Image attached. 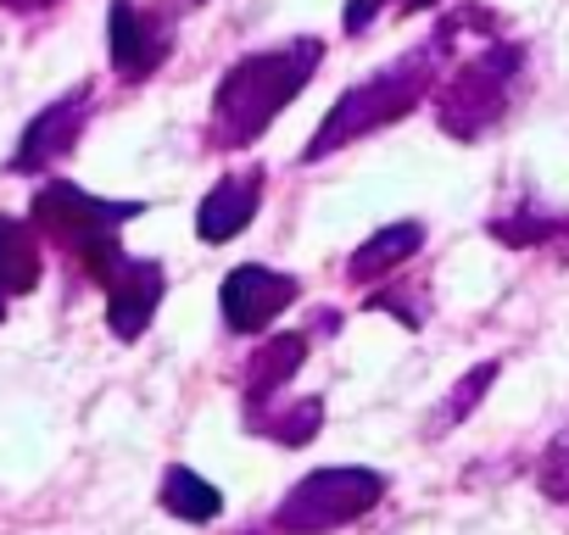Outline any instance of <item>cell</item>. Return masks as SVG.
Listing matches in <instances>:
<instances>
[{
	"mask_svg": "<svg viewBox=\"0 0 569 535\" xmlns=\"http://www.w3.org/2000/svg\"><path fill=\"white\" fill-rule=\"evenodd\" d=\"M96 285H101V296H107V330H112L123 346H134V341L151 330V319H157V307H162V296H168L162 262L129 256V251H118V256L101 268Z\"/></svg>",
	"mask_w": 569,
	"mask_h": 535,
	"instance_id": "6",
	"label": "cell"
},
{
	"mask_svg": "<svg viewBox=\"0 0 569 535\" xmlns=\"http://www.w3.org/2000/svg\"><path fill=\"white\" fill-rule=\"evenodd\" d=\"M257 206H262V168L229 173V179H218V184L201 195V206H196V234H201L207 245H223V240H234V234L257 218Z\"/></svg>",
	"mask_w": 569,
	"mask_h": 535,
	"instance_id": "10",
	"label": "cell"
},
{
	"mask_svg": "<svg viewBox=\"0 0 569 535\" xmlns=\"http://www.w3.org/2000/svg\"><path fill=\"white\" fill-rule=\"evenodd\" d=\"M157 502H162L179 524H212V518L223 513V491H218L212 480H201L196 468H168Z\"/></svg>",
	"mask_w": 569,
	"mask_h": 535,
	"instance_id": "16",
	"label": "cell"
},
{
	"mask_svg": "<svg viewBox=\"0 0 569 535\" xmlns=\"http://www.w3.org/2000/svg\"><path fill=\"white\" fill-rule=\"evenodd\" d=\"M90 112H96V84H73L62 101H51L29 129H23V140H18V151H12V173H51L57 162H68L73 151H79V140H84V129H90Z\"/></svg>",
	"mask_w": 569,
	"mask_h": 535,
	"instance_id": "7",
	"label": "cell"
},
{
	"mask_svg": "<svg viewBox=\"0 0 569 535\" xmlns=\"http://www.w3.org/2000/svg\"><path fill=\"white\" fill-rule=\"evenodd\" d=\"M0 7H7V12H51L57 0H0Z\"/></svg>",
	"mask_w": 569,
	"mask_h": 535,
	"instance_id": "21",
	"label": "cell"
},
{
	"mask_svg": "<svg viewBox=\"0 0 569 535\" xmlns=\"http://www.w3.org/2000/svg\"><path fill=\"white\" fill-rule=\"evenodd\" d=\"M246 430L251 435H268L273 446H308L319 430H325V402L319 396H297V402H257L246 407Z\"/></svg>",
	"mask_w": 569,
	"mask_h": 535,
	"instance_id": "14",
	"label": "cell"
},
{
	"mask_svg": "<svg viewBox=\"0 0 569 535\" xmlns=\"http://www.w3.org/2000/svg\"><path fill=\"white\" fill-rule=\"evenodd\" d=\"M497 374H502V363H497V357H491V363H475V369H469V374H463V380H458V385H452L447 396H441V407L430 413L425 435L436 441V435L458 430V424H463V418H469V413H475V407L486 402V391L497 385Z\"/></svg>",
	"mask_w": 569,
	"mask_h": 535,
	"instance_id": "17",
	"label": "cell"
},
{
	"mask_svg": "<svg viewBox=\"0 0 569 535\" xmlns=\"http://www.w3.org/2000/svg\"><path fill=\"white\" fill-rule=\"evenodd\" d=\"M308 341H313L308 330H284V335H268V341L246 357V369H240V396H246V407L273 402L284 385L302 374V363H308Z\"/></svg>",
	"mask_w": 569,
	"mask_h": 535,
	"instance_id": "11",
	"label": "cell"
},
{
	"mask_svg": "<svg viewBox=\"0 0 569 535\" xmlns=\"http://www.w3.org/2000/svg\"><path fill=\"white\" fill-rule=\"evenodd\" d=\"M430 7H441V0H397V18H413V12H430Z\"/></svg>",
	"mask_w": 569,
	"mask_h": 535,
	"instance_id": "22",
	"label": "cell"
},
{
	"mask_svg": "<svg viewBox=\"0 0 569 535\" xmlns=\"http://www.w3.org/2000/svg\"><path fill=\"white\" fill-rule=\"evenodd\" d=\"M530 51L519 40H486L475 57H463L441 84H436V129L447 140H486L491 129H502V118L519 101Z\"/></svg>",
	"mask_w": 569,
	"mask_h": 535,
	"instance_id": "3",
	"label": "cell"
},
{
	"mask_svg": "<svg viewBox=\"0 0 569 535\" xmlns=\"http://www.w3.org/2000/svg\"><path fill=\"white\" fill-rule=\"evenodd\" d=\"M302 296V280L297 274H279V268H262V262H240L234 274L223 280L218 291V307H223V330L234 335H268V324Z\"/></svg>",
	"mask_w": 569,
	"mask_h": 535,
	"instance_id": "9",
	"label": "cell"
},
{
	"mask_svg": "<svg viewBox=\"0 0 569 535\" xmlns=\"http://www.w3.org/2000/svg\"><path fill=\"white\" fill-rule=\"evenodd\" d=\"M536 491L547 502H569V424L547 441V452L536 457Z\"/></svg>",
	"mask_w": 569,
	"mask_h": 535,
	"instance_id": "18",
	"label": "cell"
},
{
	"mask_svg": "<svg viewBox=\"0 0 569 535\" xmlns=\"http://www.w3.org/2000/svg\"><path fill=\"white\" fill-rule=\"evenodd\" d=\"M491 240L513 251H547L558 268H569V212H541V206H513L486 223Z\"/></svg>",
	"mask_w": 569,
	"mask_h": 535,
	"instance_id": "13",
	"label": "cell"
},
{
	"mask_svg": "<svg viewBox=\"0 0 569 535\" xmlns=\"http://www.w3.org/2000/svg\"><path fill=\"white\" fill-rule=\"evenodd\" d=\"M319 68H325V40H319V34H297V40L268 46V51H246V57L218 79L212 118H207L212 145L240 151V145H251L257 134H268V123L308 90V79H313Z\"/></svg>",
	"mask_w": 569,
	"mask_h": 535,
	"instance_id": "2",
	"label": "cell"
},
{
	"mask_svg": "<svg viewBox=\"0 0 569 535\" xmlns=\"http://www.w3.org/2000/svg\"><path fill=\"white\" fill-rule=\"evenodd\" d=\"M380 12H397V0H347V12H341V29L358 40L380 23Z\"/></svg>",
	"mask_w": 569,
	"mask_h": 535,
	"instance_id": "20",
	"label": "cell"
},
{
	"mask_svg": "<svg viewBox=\"0 0 569 535\" xmlns=\"http://www.w3.org/2000/svg\"><path fill=\"white\" fill-rule=\"evenodd\" d=\"M380 496H386L380 468H352V463L347 468H313L268 513V529L273 535H330V529L358 524L369 507H380Z\"/></svg>",
	"mask_w": 569,
	"mask_h": 535,
	"instance_id": "5",
	"label": "cell"
},
{
	"mask_svg": "<svg viewBox=\"0 0 569 535\" xmlns=\"http://www.w3.org/2000/svg\"><path fill=\"white\" fill-rule=\"evenodd\" d=\"M0 324H7V296H0Z\"/></svg>",
	"mask_w": 569,
	"mask_h": 535,
	"instance_id": "23",
	"label": "cell"
},
{
	"mask_svg": "<svg viewBox=\"0 0 569 535\" xmlns=\"http://www.w3.org/2000/svg\"><path fill=\"white\" fill-rule=\"evenodd\" d=\"M419 245H425V223H419V218L386 223L380 234H369V240L347 256V280H352V285H380V280L402 274V262H413Z\"/></svg>",
	"mask_w": 569,
	"mask_h": 535,
	"instance_id": "12",
	"label": "cell"
},
{
	"mask_svg": "<svg viewBox=\"0 0 569 535\" xmlns=\"http://www.w3.org/2000/svg\"><path fill=\"white\" fill-rule=\"evenodd\" d=\"M425 307H430V302H425V291H402V280H397V285H386V291L375 296V313H391V319H402L408 330H419V324H425Z\"/></svg>",
	"mask_w": 569,
	"mask_h": 535,
	"instance_id": "19",
	"label": "cell"
},
{
	"mask_svg": "<svg viewBox=\"0 0 569 535\" xmlns=\"http://www.w3.org/2000/svg\"><path fill=\"white\" fill-rule=\"evenodd\" d=\"M146 201H107L68 179H46L34 190V234H46L62 256H73L84 280H96L118 256V229L134 223Z\"/></svg>",
	"mask_w": 569,
	"mask_h": 535,
	"instance_id": "4",
	"label": "cell"
},
{
	"mask_svg": "<svg viewBox=\"0 0 569 535\" xmlns=\"http://www.w3.org/2000/svg\"><path fill=\"white\" fill-rule=\"evenodd\" d=\"M107 51H112V73L123 84H146L168 57H173V23L140 0H112L107 12Z\"/></svg>",
	"mask_w": 569,
	"mask_h": 535,
	"instance_id": "8",
	"label": "cell"
},
{
	"mask_svg": "<svg viewBox=\"0 0 569 535\" xmlns=\"http://www.w3.org/2000/svg\"><path fill=\"white\" fill-rule=\"evenodd\" d=\"M497 29H502V18H497L491 7H458V12H447L430 40H419V46L402 51L397 62L375 68L363 84H352V90L325 112L319 134L302 145V162H325V157L347 151L352 140L402 123L425 95H436V84L447 79V62H452V51H458L463 34H486V40H491Z\"/></svg>",
	"mask_w": 569,
	"mask_h": 535,
	"instance_id": "1",
	"label": "cell"
},
{
	"mask_svg": "<svg viewBox=\"0 0 569 535\" xmlns=\"http://www.w3.org/2000/svg\"><path fill=\"white\" fill-rule=\"evenodd\" d=\"M40 268H46V256H40L34 223L0 212V296H29L40 285Z\"/></svg>",
	"mask_w": 569,
	"mask_h": 535,
	"instance_id": "15",
	"label": "cell"
}]
</instances>
